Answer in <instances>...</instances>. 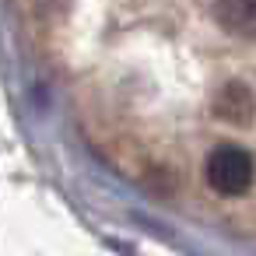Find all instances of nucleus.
I'll return each instance as SVG.
<instances>
[{"instance_id": "obj_1", "label": "nucleus", "mask_w": 256, "mask_h": 256, "mask_svg": "<svg viewBox=\"0 0 256 256\" xmlns=\"http://www.w3.org/2000/svg\"><path fill=\"white\" fill-rule=\"evenodd\" d=\"M204 176L210 182L214 193L221 196H242L249 186H252V176H256V162L246 148L238 144H218L210 154H207V165H204Z\"/></svg>"}, {"instance_id": "obj_3", "label": "nucleus", "mask_w": 256, "mask_h": 256, "mask_svg": "<svg viewBox=\"0 0 256 256\" xmlns=\"http://www.w3.org/2000/svg\"><path fill=\"white\" fill-rule=\"evenodd\" d=\"M214 18L238 39H256V0H214Z\"/></svg>"}, {"instance_id": "obj_2", "label": "nucleus", "mask_w": 256, "mask_h": 256, "mask_svg": "<svg viewBox=\"0 0 256 256\" xmlns=\"http://www.w3.org/2000/svg\"><path fill=\"white\" fill-rule=\"evenodd\" d=\"M214 116L224 120V123H235V126L252 123V116H256V98H252V92H249L242 81H228V84L214 95Z\"/></svg>"}]
</instances>
